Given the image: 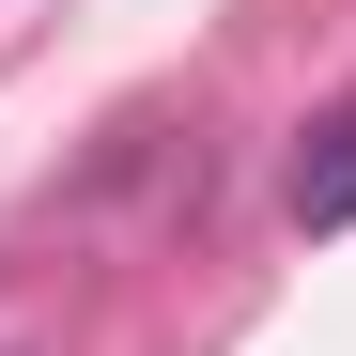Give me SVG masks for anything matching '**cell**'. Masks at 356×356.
<instances>
[{"instance_id": "1", "label": "cell", "mask_w": 356, "mask_h": 356, "mask_svg": "<svg viewBox=\"0 0 356 356\" xmlns=\"http://www.w3.org/2000/svg\"><path fill=\"white\" fill-rule=\"evenodd\" d=\"M294 217H310V232L356 217V108H325V124L294 140Z\"/></svg>"}]
</instances>
